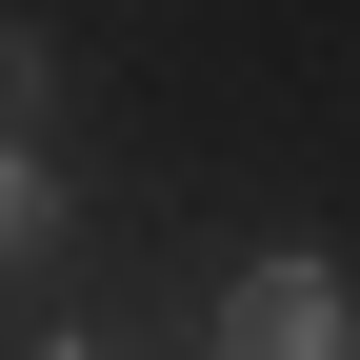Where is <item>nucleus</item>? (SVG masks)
<instances>
[{
	"instance_id": "f257e3e1",
	"label": "nucleus",
	"mask_w": 360,
	"mask_h": 360,
	"mask_svg": "<svg viewBox=\"0 0 360 360\" xmlns=\"http://www.w3.org/2000/svg\"><path fill=\"white\" fill-rule=\"evenodd\" d=\"M220 360H360V281H340V260H240V281H220V321H200Z\"/></svg>"
},
{
	"instance_id": "f03ea898",
	"label": "nucleus",
	"mask_w": 360,
	"mask_h": 360,
	"mask_svg": "<svg viewBox=\"0 0 360 360\" xmlns=\"http://www.w3.org/2000/svg\"><path fill=\"white\" fill-rule=\"evenodd\" d=\"M60 220H80V200H60V160L0 141V281H20V260H60Z\"/></svg>"
},
{
	"instance_id": "7ed1b4c3",
	"label": "nucleus",
	"mask_w": 360,
	"mask_h": 360,
	"mask_svg": "<svg viewBox=\"0 0 360 360\" xmlns=\"http://www.w3.org/2000/svg\"><path fill=\"white\" fill-rule=\"evenodd\" d=\"M40 101H60V40H40V20H0V141H40Z\"/></svg>"
},
{
	"instance_id": "20e7f679",
	"label": "nucleus",
	"mask_w": 360,
	"mask_h": 360,
	"mask_svg": "<svg viewBox=\"0 0 360 360\" xmlns=\"http://www.w3.org/2000/svg\"><path fill=\"white\" fill-rule=\"evenodd\" d=\"M40 360H101V340H40Z\"/></svg>"
}]
</instances>
